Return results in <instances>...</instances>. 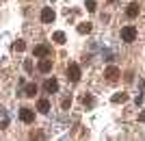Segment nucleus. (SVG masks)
<instances>
[{"instance_id":"1","label":"nucleus","mask_w":145,"mask_h":141,"mask_svg":"<svg viewBox=\"0 0 145 141\" xmlns=\"http://www.w3.org/2000/svg\"><path fill=\"white\" fill-rule=\"evenodd\" d=\"M119 76H121V70H119V68H115V65H108V68L104 70V78L110 80V83L119 80Z\"/></svg>"},{"instance_id":"2","label":"nucleus","mask_w":145,"mask_h":141,"mask_svg":"<svg viewBox=\"0 0 145 141\" xmlns=\"http://www.w3.org/2000/svg\"><path fill=\"white\" fill-rule=\"evenodd\" d=\"M121 39L128 41V43H132L134 39H137V28H134V26H123V28H121Z\"/></svg>"},{"instance_id":"3","label":"nucleus","mask_w":145,"mask_h":141,"mask_svg":"<svg viewBox=\"0 0 145 141\" xmlns=\"http://www.w3.org/2000/svg\"><path fill=\"white\" fill-rule=\"evenodd\" d=\"M67 78L72 80V83H78L80 80V68L76 63H69V68H67Z\"/></svg>"},{"instance_id":"4","label":"nucleus","mask_w":145,"mask_h":141,"mask_svg":"<svg viewBox=\"0 0 145 141\" xmlns=\"http://www.w3.org/2000/svg\"><path fill=\"white\" fill-rule=\"evenodd\" d=\"M54 18H56L54 9H50V7H46V9L41 11V22H43V24H50V22H54Z\"/></svg>"},{"instance_id":"5","label":"nucleus","mask_w":145,"mask_h":141,"mask_svg":"<svg viewBox=\"0 0 145 141\" xmlns=\"http://www.w3.org/2000/svg\"><path fill=\"white\" fill-rule=\"evenodd\" d=\"M43 89H46L48 93H56L59 91V80L56 78H48L46 83H43Z\"/></svg>"},{"instance_id":"6","label":"nucleus","mask_w":145,"mask_h":141,"mask_svg":"<svg viewBox=\"0 0 145 141\" xmlns=\"http://www.w3.org/2000/svg\"><path fill=\"white\" fill-rule=\"evenodd\" d=\"M20 119H22L24 124H33L35 122V113H33L30 109H22L20 111Z\"/></svg>"},{"instance_id":"7","label":"nucleus","mask_w":145,"mask_h":141,"mask_svg":"<svg viewBox=\"0 0 145 141\" xmlns=\"http://www.w3.org/2000/svg\"><path fill=\"white\" fill-rule=\"evenodd\" d=\"M126 15L130 20H134V18H139V2H130V5L126 7Z\"/></svg>"},{"instance_id":"8","label":"nucleus","mask_w":145,"mask_h":141,"mask_svg":"<svg viewBox=\"0 0 145 141\" xmlns=\"http://www.w3.org/2000/svg\"><path fill=\"white\" fill-rule=\"evenodd\" d=\"M37 70H39L41 74H48L50 70H52V61H50L48 56H43L41 61H39V65H37Z\"/></svg>"},{"instance_id":"9","label":"nucleus","mask_w":145,"mask_h":141,"mask_svg":"<svg viewBox=\"0 0 145 141\" xmlns=\"http://www.w3.org/2000/svg\"><path fill=\"white\" fill-rule=\"evenodd\" d=\"M35 56H39V59H43V56H48L50 54V48L46 46V43H39V46H35Z\"/></svg>"},{"instance_id":"10","label":"nucleus","mask_w":145,"mask_h":141,"mask_svg":"<svg viewBox=\"0 0 145 141\" xmlns=\"http://www.w3.org/2000/svg\"><path fill=\"white\" fill-rule=\"evenodd\" d=\"M37 111H39V113H43V115H46V113H50V102H48V100H39Z\"/></svg>"},{"instance_id":"11","label":"nucleus","mask_w":145,"mask_h":141,"mask_svg":"<svg viewBox=\"0 0 145 141\" xmlns=\"http://www.w3.org/2000/svg\"><path fill=\"white\" fill-rule=\"evenodd\" d=\"M91 28H93V26H91L89 22H82V24H78V33H80V35H87V33H91Z\"/></svg>"},{"instance_id":"12","label":"nucleus","mask_w":145,"mask_h":141,"mask_svg":"<svg viewBox=\"0 0 145 141\" xmlns=\"http://www.w3.org/2000/svg\"><path fill=\"white\" fill-rule=\"evenodd\" d=\"M82 104L87 106V109H93V104H95V100H93V96H82Z\"/></svg>"},{"instance_id":"13","label":"nucleus","mask_w":145,"mask_h":141,"mask_svg":"<svg viewBox=\"0 0 145 141\" xmlns=\"http://www.w3.org/2000/svg\"><path fill=\"white\" fill-rule=\"evenodd\" d=\"M65 39H67V37H65V33H63V31H56L54 33V41L56 43H65Z\"/></svg>"},{"instance_id":"14","label":"nucleus","mask_w":145,"mask_h":141,"mask_svg":"<svg viewBox=\"0 0 145 141\" xmlns=\"http://www.w3.org/2000/svg\"><path fill=\"white\" fill-rule=\"evenodd\" d=\"M126 100H128L126 93H117V96H113V102H115V104H121V102H126Z\"/></svg>"},{"instance_id":"15","label":"nucleus","mask_w":145,"mask_h":141,"mask_svg":"<svg viewBox=\"0 0 145 141\" xmlns=\"http://www.w3.org/2000/svg\"><path fill=\"white\" fill-rule=\"evenodd\" d=\"M24 48H26V41H24V39H18V41L13 43V50H18V52H22Z\"/></svg>"},{"instance_id":"16","label":"nucleus","mask_w":145,"mask_h":141,"mask_svg":"<svg viewBox=\"0 0 145 141\" xmlns=\"http://www.w3.org/2000/svg\"><path fill=\"white\" fill-rule=\"evenodd\" d=\"M26 96H28V98H33V96H37V85H35V83L26 87Z\"/></svg>"},{"instance_id":"17","label":"nucleus","mask_w":145,"mask_h":141,"mask_svg":"<svg viewBox=\"0 0 145 141\" xmlns=\"http://www.w3.org/2000/svg\"><path fill=\"white\" fill-rule=\"evenodd\" d=\"M85 7H87V11H91V13H93V11H95V9H97L95 0H85Z\"/></svg>"},{"instance_id":"18","label":"nucleus","mask_w":145,"mask_h":141,"mask_svg":"<svg viewBox=\"0 0 145 141\" xmlns=\"http://www.w3.org/2000/svg\"><path fill=\"white\" fill-rule=\"evenodd\" d=\"M30 139H43V132L37 130V132H30Z\"/></svg>"},{"instance_id":"19","label":"nucleus","mask_w":145,"mask_h":141,"mask_svg":"<svg viewBox=\"0 0 145 141\" xmlns=\"http://www.w3.org/2000/svg\"><path fill=\"white\" fill-rule=\"evenodd\" d=\"M69 104H72V100H69V98H65L63 102H61V106H63V109H69Z\"/></svg>"},{"instance_id":"20","label":"nucleus","mask_w":145,"mask_h":141,"mask_svg":"<svg viewBox=\"0 0 145 141\" xmlns=\"http://www.w3.org/2000/svg\"><path fill=\"white\" fill-rule=\"evenodd\" d=\"M24 68H26V72H33V61H26Z\"/></svg>"},{"instance_id":"21","label":"nucleus","mask_w":145,"mask_h":141,"mask_svg":"<svg viewBox=\"0 0 145 141\" xmlns=\"http://www.w3.org/2000/svg\"><path fill=\"white\" fill-rule=\"evenodd\" d=\"M139 119H141V122H143V124H145V109H143V111H141V115H139Z\"/></svg>"},{"instance_id":"22","label":"nucleus","mask_w":145,"mask_h":141,"mask_svg":"<svg viewBox=\"0 0 145 141\" xmlns=\"http://www.w3.org/2000/svg\"><path fill=\"white\" fill-rule=\"evenodd\" d=\"M108 2H115V0H108Z\"/></svg>"}]
</instances>
